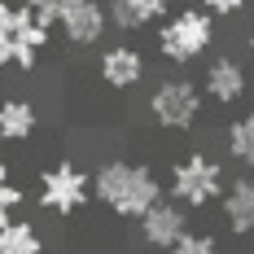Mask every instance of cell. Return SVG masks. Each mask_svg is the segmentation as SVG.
Here are the masks:
<instances>
[{"instance_id": "obj_4", "label": "cell", "mask_w": 254, "mask_h": 254, "mask_svg": "<svg viewBox=\"0 0 254 254\" xmlns=\"http://www.w3.org/2000/svg\"><path fill=\"white\" fill-rule=\"evenodd\" d=\"M215 44V18L206 9H176L162 18V31H158V57L176 62V66H189L197 62L206 49Z\"/></svg>"}, {"instance_id": "obj_15", "label": "cell", "mask_w": 254, "mask_h": 254, "mask_svg": "<svg viewBox=\"0 0 254 254\" xmlns=\"http://www.w3.org/2000/svg\"><path fill=\"white\" fill-rule=\"evenodd\" d=\"M224 145H228L232 162L254 167V110H250V114H237V119L224 127Z\"/></svg>"}, {"instance_id": "obj_18", "label": "cell", "mask_w": 254, "mask_h": 254, "mask_svg": "<svg viewBox=\"0 0 254 254\" xmlns=\"http://www.w3.org/2000/svg\"><path fill=\"white\" fill-rule=\"evenodd\" d=\"M22 4H26V9H31L44 26H53V31H57V4H62V0H22Z\"/></svg>"}, {"instance_id": "obj_3", "label": "cell", "mask_w": 254, "mask_h": 254, "mask_svg": "<svg viewBox=\"0 0 254 254\" xmlns=\"http://www.w3.org/2000/svg\"><path fill=\"white\" fill-rule=\"evenodd\" d=\"M53 26H44L26 4L0 0V66H18V70H35L40 53L49 49Z\"/></svg>"}, {"instance_id": "obj_17", "label": "cell", "mask_w": 254, "mask_h": 254, "mask_svg": "<svg viewBox=\"0 0 254 254\" xmlns=\"http://www.w3.org/2000/svg\"><path fill=\"white\" fill-rule=\"evenodd\" d=\"M167 254H219V241L210 232H184Z\"/></svg>"}, {"instance_id": "obj_11", "label": "cell", "mask_w": 254, "mask_h": 254, "mask_svg": "<svg viewBox=\"0 0 254 254\" xmlns=\"http://www.w3.org/2000/svg\"><path fill=\"white\" fill-rule=\"evenodd\" d=\"M219 202H224V224L232 237H254V171L237 176Z\"/></svg>"}, {"instance_id": "obj_5", "label": "cell", "mask_w": 254, "mask_h": 254, "mask_svg": "<svg viewBox=\"0 0 254 254\" xmlns=\"http://www.w3.org/2000/svg\"><path fill=\"white\" fill-rule=\"evenodd\" d=\"M40 206L49 210V215H57V219H70V215H79L83 206L92 202V176L79 167V162H70V158H62V162H53V167H44L40 171Z\"/></svg>"}, {"instance_id": "obj_2", "label": "cell", "mask_w": 254, "mask_h": 254, "mask_svg": "<svg viewBox=\"0 0 254 254\" xmlns=\"http://www.w3.org/2000/svg\"><path fill=\"white\" fill-rule=\"evenodd\" d=\"M224 189H228V176H224L219 158L193 149V153H184V158L171 162L167 193H171V202H180L184 210H202V206L219 202V197H224Z\"/></svg>"}, {"instance_id": "obj_9", "label": "cell", "mask_w": 254, "mask_h": 254, "mask_svg": "<svg viewBox=\"0 0 254 254\" xmlns=\"http://www.w3.org/2000/svg\"><path fill=\"white\" fill-rule=\"evenodd\" d=\"M202 92H206V101H215V105H237L250 92V75H246V66L237 57H215L206 66Z\"/></svg>"}, {"instance_id": "obj_7", "label": "cell", "mask_w": 254, "mask_h": 254, "mask_svg": "<svg viewBox=\"0 0 254 254\" xmlns=\"http://www.w3.org/2000/svg\"><path fill=\"white\" fill-rule=\"evenodd\" d=\"M105 26H110V18H105L101 0H62V4H57V31H62V40L75 44V49L101 44Z\"/></svg>"}, {"instance_id": "obj_14", "label": "cell", "mask_w": 254, "mask_h": 254, "mask_svg": "<svg viewBox=\"0 0 254 254\" xmlns=\"http://www.w3.org/2000/svg\"><path fill=\"white\" fill-rule=\"evenodd\" d=\"M0 254H44V237L26 219H9L0 224Z\"/></svg>"}, {"instance_id": "obj_6", "label": "cell", "mask_w": 254, "mask_h": 254, "mask_svg": "<svg viewBox=\"0 0 254 254\" xmlns=\"http://www.w3.org/2000/svg\"><path fill=\"white\" fill-rule=\"evenodd\" d=\"M202 110H206V92L193 79H162L149 92V114L162 131H189V127H197Z\"/></svg>"}, {"instance_id": "obj_19", "label": "cell", "mask_w": 254, "mask_h": 254, "mask_svg": "<svg viewBox=\"0 0 254 254\" xmlns=\"http://www.w3.org/2000/svg\"><path fill=\"white\" fill-rule=\"evenodd\" d=\"M202 9L210 18H237V13L246 9V0H202Z\"/></svg>"}, {"instance_id": "obj_12", "label": "cell", "mask_w": 254, "mask_h": 254, "mask_svg": "<svg viewBox=\"0 0 254 254\" xmlns=\"http://www.w3.org/2000/svg\"><path fill=\"white\" fill-rule=\"evenodd\" d=\"M171 0H105V18L119 31H140L149 22H162Z\"/></svg>"}, {"instance_id": "obj_1", "label": "cell", "mask_w": 254, "mask_h": 254, "mask_svg": "<svg viewBox=\"0 0 254 254\" xmlns=\"http://www.w3.org/2000/svg\"><path fill=\"white\" fill-rule=\"evenodd\" d=\"M92 197L114 219H140L149 206L162 202V180L149 162L136 158H105L92 171Z\"/></svg>"}, {"instance_id": "obj_8", "label": "cell", "mask_w": 254, "mask_h": 254, "mask_svg": "<svg viewBox=\"0 0 254 254\" xmlns=\"http://www.w3.org/2000/svg\"><path fill=\"white\" fill-rule=\"evenodd\" d=\"M136 224H140V241H145L149 250H162V254H167L180 237L189 232V210H184L180 202H171V197H162V202L149 206Z\"/></svg>"}, {"instance_id": "obj_13", "label": "cell", "mask_w": 254, "mask_h": 254, "mask_svg": "<svg viewBox=\"0 0 254 254\" xmlns=\"http://www.w3.org/2000/svg\"><path fill=\"white\" fill-rule=\"evenodd\" d=\"M35 127H40V110H35V101H26V97L0 101V140L22 145V140L35 136Z\"/></svg>"}, {"instance_id": "obj_16", "label": "cell", "mask_w": 254, "mask_h": 254, "mask_svg": "<svg viewBox=\"0 0 254 254\" xmlns=\"http://www.w3.org/2000/svg\"><path fill=\"white\" fill-rule=\"evenodd\" d=\"M18 206H22V189L13 184V176H9V167L0 162V224H9Z\"/></svg>"}, {"instance_id": "obj_20", "label": "cell", "mask_w": 254, "mask_h": 254, "mask_svg": "<svg viewBox=\"0 0 254 254\" xmlns=\"http://www.w3.org/2000/svg\"><path fill=\"white\" fill-rule=\"evenodd\" d=\"M246 44H250V53H254V22H250V31H246Z\"/></svg>"}, {"instance_id": "obj_10", "label": "cell", "mask_w": 254, "mask_h": 254, "mask_svg": "<svg viewBox=\"0 0 254 254\" xmlns=\"http://www.w3.org/2000/svg\"><path fill=\"white\" fill-rule=\"evenodd\" d=\"M97 75L105 79V88L127 92V88H136L145 79V57H140L136 44H110L101 53V62H97Z\"/></svg>"}]
</instances>
